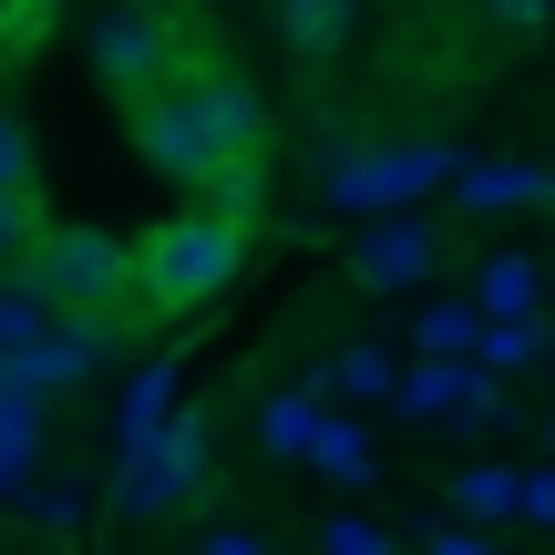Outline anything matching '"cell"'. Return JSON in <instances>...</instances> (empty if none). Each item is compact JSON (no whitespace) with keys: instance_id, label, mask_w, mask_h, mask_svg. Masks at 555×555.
I'll use <instances>...</instances> for the list:
<instances>
[{"instance_id":"cell-18","label":"cell","mask_w":555,"mask_h":555,"mask_svg":"<svg viewBox=\"0 0 555 555\" xmlns=\"http://www.w3.org/2000/svg\"><path fill=\"white\" fill-rule=\"evenodd\" d=\"M474 360H483V371H525V360H545V339H535V319H483Z\"/></svg>"},{"instance_id":"cell-13","label":"cell","mask_w":555,"mask_h":555,"mask_svg":"<svg viewBox=\"0 0 555 555\" xmlns=\"http://www.w3.org/2000/svg\"><path fill=\"white\" fill-rule=\"evenodd\" d=\"M474 309H483V319H535V258H515V247L483 258V268H474Z\"/></svg>"},{"instance_id":"cell-1","label":"cell","mask_w":555,"mask_h":555,"mask_svg":"<svg viewBox=\"0 0 555 555\" xmlns=\"http://www.w3.org/2000/svg\"><path fill=\"white\" fill-rule=\"evenodd\" d=\"M258 134H268V103L237 73H217V62H185L176 82L134 93V155L155 176H176V185H196L227 155H258Z\"/></svg>"},{"instance_id":"cell-7","label":"cell","mask_w":555,"mask_h":555,"mask_svg":"<svg viewBox=\"0 0 555 555\" xmlns=\"http://www.w3.org/2000/svg\"><path fill=\"white\" fill-rule=\"evenodd\" d=\"M433 176H453V155H442V144H401V155H339L330 196H339V206H412Z\"/></svg>"},{"instance_id":"cell-16","label":"cell","mask_w":555,"mask_h":555,"mask_svg":"<svg viewBox=\"0 0 555 555\" xmlns=\"http://www.w3.org/2000/svg\"><path fill=\"white\" fill-rule=\"evenodd\" d=\"M41 319H52V309H41V298L21 288V278H0V380L21 371V350L41 339Z\"/></svg>"},{"instance_id":"cell-10","label":"cell","mask_w":555,"mask_h":555,"mask_svg":"<svg viewBox=\"0 0 555 555\" xmlns=\"http://www.w3.org/2000/svg\"><path fill=\"white\" fill-rule=\"evenodd\" d=\"M258 155H227V165H206V176H196V206H206V217H227V227H258Z\"/></svg>"},{"instance_id":"cell-21","label":"cell","mask_w":555,"mask_h":555,"mask_svg":"<svg viewBox=\"0 0 555 555\" xmlns=\"http://www.w3.org/2000/svg\"><path fill=\"white\" fill-rule=\"evenodd\" d=\"M453 515H515V474H494V463H474V474H453Z\"/></svg>"},{"instance_id":"cell-6","label":"cell","mask_w":555,"mask_h":555,"mask_svg":"<svg viewBox=\"0 0 555 555\" xmlns=\"http://www.w3.org/2000/svg\"><path fill=\"white\" fill-rule=\"evenodd\" d=\"M196 483H206V422L196 412L155 422V433L124 453V504H134V515H176Z\"/></svg>"},{"instance_id":"cell-25","label":"cell","mask_w":555,"mask_h":555,"mask_svg":"<svg viewBox=\"0 0 555 555\" xmlns=\"http://www.w3.org/2000/svg\"><path fill=\"white\" fill-rule=\"evenodd\" d=\"M0 185H21V196H31V134H21L11 103H0Z\"/></svg>"},{"instance_id":"cell-5","label":"cell","mask_w":555,"mask_h":555,"mask_svg":"<svg viewBox=\"0 0 555 555\" xmlns=\"http://www.w3.org/2000/svg\"><path fill=\"white\" fill-rule=\"evenodd\" d=\"M114 350H124V319L114 309H52L11 380L41 401V391H62V380H103V371H114Z\"/></svg>"},{"instance_id":"cell-15","label":"cell","mask_w":555,"mask_h":555,"mask_svg":"<svg viewBox=\"0 0 555 555\" xmlns=\"http://www.w3.org/2000/svg\"><path fill=\"white\" fill-rule=\"evenodd\" d=\"M165 401H176V360H155V371H134V380H124V453H134V442L165 422Z\"/></svg>"},{"instance_id":"cell-9","label":"cell","mask_w":555,"mask_h":555,"mask_svg":"<svg viewBox=\"0 0 555 555\" xmlns=\"http://www.w3.org/2000/svg\"><path fill=\"white\" fill-rule=\"evenodd\" d=\"M278 52H298V62H339L350 52V31H360V0H278Z\"/></svg>"},{"instance_id":"cell-30","label":"cell","mask_w":555,"mask_h":555,"mask_svg":"<svg viewBox=\"0 0 555 555\" xmlns=\"http://www.w3.org/2000/svg\"><path fill=\"white\" fill-rule=\"evenodd\" d=\"M114 11H155V21H176V0H114Z\"/></svg>"},{"instance_id":"cell-3","label":"cell","mask_w":555,"mask_h":555,"mask_svg":"<svg viewBox=\"0 0 555 555\" xmlns=\"http://www.w3.org/2000/svg\"><path fill=\"white\" fill-rule=\"evenodd\" d=\"M11 278L41 298V309H124V288H134V247L103 237V227H41L31 258H21Z\"/></svg>"},{"instance_id":"cell-29","label":"cell","mask_w":555,"mask_h":555,"mask_svg":"<svg viewBox=\"0 0 555 555\" xmlns=\"http://www.w3.org/2000/svg\"><path fill=\"white\" fill-rule=\"evenodd\" d=\"M196 555H258V535H206Z\"/></svg>"},{"instance_id":"cell-12","label":"cell","mask_w":555,"mask_h":555,"mask_svg":"<svg viewBox=\"0 0 555 555\" xmlns=\"http://www.w3.org/2000/svg\"><path fill=\"white\" fill-rule=\"evenodd\" d=\"M453 196L474 206V217H494V206H525V196H555V176H535V165H463Z\"/></svg>"},{"instance_id":"cell-17","label":"cell","mask_w":555,"mask_h":555,"mask_svg":"<svg viewBox=\"0 0 555 555\" xmlns=\"http://www.w3.org/2000/svg\"><path fill=\"white\" fill-rule=\"evenodd\" d=\"M31 474V391L21 380H0V494Z\"/></svg>"},{"instance_id":"cell-23","label":"cell","mask_w":555,"mask_h":555,"mask_svg":"<svg viewBox=\"0 0 555 555\" xmlns=\"http://www.w3.org/2000/svg\"><path fill=\"white\" fill-rule=\"evenodd\" d=\"M31 237H41V217H31V196H21V185H0V278H11L21 258H31Z\"/></svg>"},{"instance_id":"cell-24","label":"cell","mask_w":555,"mask_h":555,"mask_svg":"<svg viewBox=\"0 0 555 555\" xmlns=\"http://www.w3.org/2000/svg\"><path fill=\"white\" fill-rule=\"evenodd\" d=\"M319 555H401V545L380 535L371 515H330V525H319Z\"/></svg>"},{"instance_id":"cell-28","label":"cell","mask_w":555,"mask_h":555,"mask_svg":"<svg viewBox=\"0 0 555 555\" xmlns=\"http://www.w3.org/2000/svg\"><path fill=\"white\" fill-rule=\"evenodd\" d=\"M422 555H494V535H463V525H442V535L422 545Z\"/></svg>"},{"instance_id":"cell-32","label":"cell","mask_w":555,"mask_h":555,"mask_svg":"<svg viewBox=\"0 0 555 555\" xmlns=\"http://www.w3.org/2000/svg\"><path fill=\"white\" fill-rule=\"evenodd\" d=\"M0 11H21V0H0Z\"/></svg>"},{"instance_id":"cell-19","label":"cell","mask_w":555,"mask_h":555,"mask_svg":"<svg viewBox=\"0 0 555 555\" xmlns=\"http://www.w3.org/2000/svg\"><path fill=\"white\" fill-rule=\"evenodd\" d=\"M330 380H339V391H350V401H380V391H391V350H371V339H350V350H339L330 360Z\"/></svg>"},{"instance_id":"cell-8","label":"cell","mask_w":555,"mask_h":555,"mask_svg":"<svg viewBox=\"0 0 555 555\" xmlns=\"http://www.w3.org/2000/svg\"><path fill=\"white\" fill-rule=\"evenodd\" d=\"M350 278L371 298H412L422 278H433V227H422V217H380L371 237L350 247Z\"/></svg>"},{"instance_id":"cell-22","label":"cell","mask_w":555,"mask_h":555,"mask_svg":"<svg viewBox=\"0 0 555 555\" xmlns=\"http://www.w3.org/2000/svg\"><path fill=\"white\" fill-rule=\"evenodd\" d=\"M474 330H483V309H422V350L433 360H474Z\"/></svg>"},{"instance_id":"cell-31","label":"cell","mask_w":555,"mask_h":555,"mask_svg":"<svg viewBox=\"0 0 555 555\" xmlns=\"http://www.w3.org/2000/svg\"><path fill=\"white\" fill-rule=\"evenodd\" d=\"M545 453H555V422H545Z\"/></svg>"},{"instance_id":"cell-14","label":"cell","mask_w":555,"mask_h":555,"mask_svg":"<svg viewBox=\"0 0 555 555\" xmlns=\"http://www.w3.org/2000/svg\"><path fill=\"white\" fill-rule=\"evenodd\" d=\"M258 442H268V453H288V463H309V442H319V401H309V391H278L268 422H258Z\"/></svg>"},{"instance_id":"cell-11","label":"cell","mask_w":555,"mask_h":555,"mask_svg":"<svg viewBox=\"0 0 555 555\" xmlns=\"http://www.w3.org/2000/svg\"><path fill=\"white\" fill-rule=\"evenodd\" d=\"M412 412H474V391H483V360H422L412 380H391Z\"/></svg>"},{"instance_id":"cell-4","label":"cell","mask_w":555,"mask_h":555,"mask_svg":"<svg viewBox=\"0 0 555 555\" xmlns=\"http://www.w3.org/2000/svg\"><path fill=\"white\" fill-rule=\"evenodd\" d=\"M82 52H93V73H103V82H124V93H155V82H176V73H185L176 21H155V11H114V0L82 21Z\"/></svg>"},{"instance_id":"cell-20","label":"cell","mask_w":555,"mask_h":555,"mask_svg":"<svg viewBox=\"0 0 555 555\" xmlns=\"http://www.w3.org/2000/svg\"><path fill=\"white\" fill-rule=\"evenodd\" d=\"M309 463H330L339 483H371V442H360L350 422H330V412H319V442H309Z\"/></svg>"},{"instance_id":"cell-26","label":"cell","mask_w":555,"mask_h":555,"mask_svg":"<svg viewBox=\"0 0 555 555\" xmlns=\"http://www.w3.org/2000/svg\"><path fill=\"white\" fill-rule=\"evenodd\" d=\"M515 525H545L555 535V474H515Z\"/></svg>"},{"instance_id":"cell-27","label":"cell","mask_w":555,"mask_h":555,"mask_svg":"<svg viewBox=\"0 0 555 555\" xmlns=\"http://www.w3.org/2000/svg\"><path fill=\"white\" fill-rule=\"evenodd\" d=\"M483 21H494V31H545V21H555V0H483Z\"/></svg>"},{"instance_id":"cell-2","label":"cell","mask_w":555,"mask_h":555,"mask_svg":"<svg viewBox=\"0 0 555 555\" xmlns=\"http://www.w3.org/2000/svg\"><path fill=\"white\" fill-rule=\"evenodd\" d=\"M237 278H247V227L185 206V217H165L155 237H134V288L124 298H134L144 319H196V309H217Z\"/></svg>"}]
</instances>
